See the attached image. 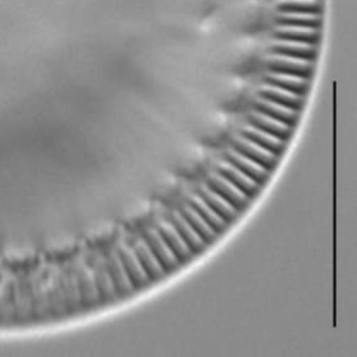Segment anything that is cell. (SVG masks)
<instances>
[{"label": "cell", "mask_w": 357, "mask_h": 357, "mask_svg": "<svg viewBox=\"0 0 357 357\" xmlns=\"http://www.w3.org/2000/svg\"><path fill=\"white\" fill-rule=\"evenodd\" d=\"M206 186L210 187L213 191L225 197L227 202L233 205L236 209H241L248 202L249 196L241 191L237 186H234L229 179L225 178L219 172L210 173L208 176Z\"/></svg>", "instance_id": "cell-1"}, {"label": "cell", "mask_w": 357, "mask_h": 357, "mask_svg": "<svg viewBox=\"0 0 357 357\" xmlns=\"http://www.w3.org/2000/svg\"><path fill=\"white\" fill-rule=\"evenodd\" d=\"M266 67L272 73L296 76V77L306 78V79H309L314 72V63L312 62L292 59V58H286V56H278V55L272 56L266 63Z\"/></svg>", "instance_id": "cell-2"}, {"label": "cell", "mask_w": 357, "mask_h": 357, "mask_svg": "<svg viewBox=\"0 0 357 357\" xmlns=\"http://www.w3.org/2000/svg\"><path fill=\"white\" fill-rule=\"evenodd\" d=\"M234 150H237L238 153H241L245 156H248L251 160L257 162V164L263 165L266 169H273L275 167V164L278 162V155L273 154L272 151L261 148L260 145H257L252 141L248 140L245 137H238L236 139L234 142Z\"/></svg>", "instance_id": "cell-3"}, {"label": "cell", "mask_w": 357, "mask_h": 357, "mask_svg": "<svg viewBox=\"0 0 357 357\" xmlns=\"http://www.w3.org/2000/svg\"><path fill=\"white\" fill-rule=\"evenodd\" d=\"M146 242L149 246L153 250V252L158 257L159 263L162 264L165 272L172 271L173 268H176L178 265V257L174 255V252L172 251L171 248L168 246V243L165 242L163 236L160 234L159 231L155 229H148L146 232Z\"/></svg>", "instance_id": "cell-4"}, {"label": "cell", "mask_w": 357, "mask_h": 357, "mask_svg": "<svg viewBox=\"0 0 357 357\" xmlns=\"http://www.w3.org/2000/svg\"><path fill=\"white\" fill-rule=\"evenodd\" d=\"M269 50L273 55L307 61V62H314L318 55L317 47L305 45V44H295V43H284V41L274 43L272 47H269Z\"/></svg>", "instance_id": "cell-5"}, {"label": "cell", "mask_w": 357, "mask_h": 357, "mask_svg": "<svg viewBox=\"0 0 357 357\" xmlns=\"http://www.w3.org/2000/svg\"><path fill=\"white\" fill-rule=\"evenodd\" d=\"M217 172L223 174L225 178L229 179L234 186L238 187L248 196H252L259 191V183L257 181L250 178L248 174H245L243 172L240 171L237 167H234L228 160L218 163Z\"/></svg>", "instance_id": "cell-6"}, {"label": "cell", "mask_w": 357, "mask_h": 357, "mask_svg": "<svg viewBox=\"0 0 357 357\" xmlns=\"http://www.w3.org/2000/svg\"><path fill=\"white\" fill-rule=\"evenodd\" d=\"M227 160L229 163H232L234 167H237L245 174H248L250 178L257 181V183H261V182H264L265 179L268 178L269 169H266L263 165L251 160L248 156L238 153L234 149L227 151Z\"/></svg>", "instance_id": "cell-7"}, {"label": "cell", "mask_w": 357, "mask_h": 357, "mask_svg": "<svg viewBox=\"0 0 357 357\" xmlns=\"http://www.w3.org/2000/svg\"><path fill=\"white\" fill-rule=\"evenodd\" d=\"M249 123L250 126L255 127L257 130L269 133V135L275 136V137H278V139L283 141H287L289 136H291V132H292L291 126L284 125L277 119H273L271 116L257 113V112L250 114Z\"/></svg>", "instance_id": "cell-8"}, {"label": "cell", "mask_w": 357, "mask_h": 357, "mask_svg": "<svg viewBox=\"0 0 357 357\" xmlns=\"http://www.w3.org/2000/svg\"><path fill=\"white\" fill-rule=\"evenodd\" d=\"M259 95L261 99L280 104L282 107L292 109L296 112H300V109L303 108V96L289 93L274 86L265 85L259 90Z\"/></svg>", "instance_id": "cell-9"}, {"label": "cell", "mask_w": 357, "mask_h": 357, "mask_svg": "<svg viewBox=\"0 0 357 357\" xmlns=\"http://www.w3.org/2000/svg\"><path fill=\"white\" fill-rule=\"evenodd\" d=\"M254 108L257 110V113H261L265 116H271L273 119H277L284 125L292 126L295 125L296 121L298 119V112L292 110V109L282 107L280 104H275L272 101L265 100V99H259L255 101Z\"/></svg>", "instance_id": "cell-10"}, {"label": "cell", "mask_w": 357, "mask_h": 357, "mask_svg": "<svg viewBox=\"0 0 357 357\" xmlns=\"http://www.w3.org/2000/svg\"><path fill=\"white\" fill-rule=\"evenodd\" d=\"M274 38L278 41H284V43H295V44L317 47L320 40V35H319V30L280 27L274 32Z\"/></svg>", "instance_id": "cell-11"}, {"label": "cell", "mask_w": 357, "mask_h": 357, "mask_svg": "<svg viewBox=\"0 0 357 357\" xmlns=\"http://www.w3.org/2000/svg\"><path fill=\"white\" fill-rule=\"evenodd\" d=\"M265 85L274 86L289 93L303 96L309 90V79L271 72L265 76Z\"/></svg>", "instance_id": "cell-12"}, {"label": "cell", "mask_w": 357, "mask_h": 357, "mask_svg": "<svg viewBox=\"0 0 357 357\" xmlns=\"http://www.w3.org/2000/svg\"><path fill=\"white\" fill-rule=\"evenodd\" d=\"M121 257L132 284L135 286L145 284L149 280L148 273L141 264L140 259L136 255V251L130 249L128 246H122Z\"/></svg>", "instance_id": "cell-13"}, {"label": "cell", "mask_w": 357, "mask_h": 357, "mask_svg": "<svg viewBox=\"0 0 357 357\" xmlns=\"http://www.w3.org/2000/svg\"><path fill=\"white\" fill-rule=\"evenodd\" d=\"M241 136L260 145L261 148L272 151L273 154H275V155H280L286 146V141L280 140L278 137L272 136L269 133L263 132L252 126L245 127L241 131Z\"/></svg>", "instance_id": "cell-14"}, {"label": "cell", "mask_w": 357, "mask_h": 357, "mask_svg": "<svg viewBox=\"0 0 357 357\" xmlns=\"http://www.w3.org/2000/svg\"><path fill=\"white\" fill-rule=\"evenodd\" d=\"M135 251H136L137 257L140 259L144 269L148 273L149 277L158 280L163 275L165 271L162 264L159 263V260L155 257V254L153 252L151 248L149 246L146 240L139 238L135 243Z\"/></svg>", "instance_id": "cell-15"}, {"label": "cell", "mask_w": 357, "mask_h": 357, "mask_svg": "<svg viewBox=\"0 0 357 357\" xmlns=\"http://www.w3.org/2000/svg\"><path fill=\"white\" fill-rule=\"evenodd\" d=\"M200 196L209 205L210 208L217 213L218 215H220L225 219V222L232 220L237 215V209L227 202L225 197H222L220 195L213 191L206 185L200 187Z\"/></svg>", "instance_id": "cell-16"}, {"label": "cell", "mask_w": 357, "mask_h": 357, "mask_svg": "<svg viewBox=\"0 0 357 357\" xmlns=\"http://www.w3.org/2000/svg\"><path fill=\"white\" fill-rule=\"evenodd\" d=\"M280 15L320 16L321 4L319 0H282L277 4Z\"/></svg>", "instance_id": "cell-17"}, {"label": "cell", "mask_w": 357, "mask_h": 357, "mask_svg": "<svg viewBox=\"0 0 357 357\" xmlns=\"http://www.w3.org/2000/svg\"><path fill=\"white\" fill-rule=\"evenodd\" d=\"M159 232L163 236L164 240L174 252V255L178 257V260H185L191 255L192 251L187 246L186 242L181 237L174 225L168 222H162L159 225Z\"/></svg>", "instance_id": "cell-18"}, {"label": "cell", "mask_w": 357, "mask_h": 357, "mask_svg": "<svg viewBox=\"0 0 357 357\" xmlns=\"http://www.w3.org/2000/svg\"><path fill=\"white\" fill-rule=\"evenodd\" d=\"M172 220H173V225L176 227V229L178 231L181 237L185 240L187 246L190 248L191 251L199 252V251H202L204 249L205 241L197 234V232L191 227V225L187 222L186 218L183 217L182 213L174 211Z\"/></svg>", "instance_id": "cell-19"}, {"label": "cell", "mask_w": 357, "mask_h": 357, "mask_svg": "<svg viewBox=\"0 0 357 357\" xmlns=\"http://www.w3.org/2000/svg\"><path fill=\"white\" fill-rule=\"evenodd\" d=\"M188 204L205 219V222H206L215 232H220V231L225 229V223H227V222H225V219L220 217V215H218L214 210L210 208L209 205L205 202V200L202 199L200 195L191 196Z\"/></svg>", "instance_id": "cell-20"}, {"label": "cell", "mask_w": 357, "mask_h": 357, "mask_svg": "<svg viewBox=\"0 0 357 357\" xmlns=\"http://www.w3.org/2000/svg\"><path fill=\"white\" fill-rule=\"evenodd\" d=\"M182 214L204 241L211 242L215 238L217 232L205 222V219L190 204H187L182 208Z\"/></svg>", "instance_id": "cell-21"}, {"label": "cell", "mask_w": 357, "mask_h": 357, "mask_svg": "<svg viewBox=\"0 0 357 357\" xmlns=\"http://www.w3.org/2000/svg\"><path fill=\"white\" fill-rule=\"evenodd\" d=\"M280 27H292V29H309L319 30L321 26L320 16H305V15H280L277 18Z\"/></svg>", "instance_id": "cell-22"}, {"label": "cell", "mask_w": 357, "mask_h": 357, "mask_svg": "<svg viewBox=\"0 0 357 357\" xmlns=\"http://www.w3.org/2000/svg\"><path fill=\"white\" fill-rule=\"evenodd\" d=\"M110 274L112 278L114 280L116 287L121 292H130L132 289V282L130 280L127 271H126L125 264L122 261V257L118 254H113L110 257Z\"/></svg>", "instance_id": "cell-23"}, {"label": "cell", "mask_w": 357, "mask_h": 357, "mask_svg": "<svg viewBox=\"0 0 357 357\" xmlns=\"http://www.w3.org/2000/svg\"><path fill=\"white\" fill-rule=\"evenodd\" d=\"M95 278H96V284L98 288L100 289L101 295L105 298H112L114 296V280L112 278V274L107 271L105 265L96 264V272H95Z\"/></svg>", "instance_id": "cell-24"}]
</instances>
